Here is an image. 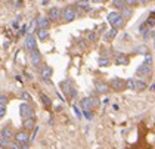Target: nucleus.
Instances as JSON below:
<instances>
[{
    "label": "nucleus",
    "mask_w": 155,
    "mask_h": 149,
    "mask_svg": "<svg viewBox=\"0 0 155 149\" xmlns=\"http://www.w3.org/2000/svg\"><path fill=\"white\" fill-rule=\"evenodd\" d=\"M107 19L112 28H120V27H123V25H124V21H126L120 12H111V13H108Z\"/></svg>",
    "instance_id": "obj_1"
},
{
    "label": "nucleus",
    "mask_w": 155,
    "mask_h": 149,
    "mask_svg": "<svg viewBox=\"0 0 155 149\" xmlns=\"http://www.w3.org/2000/svg\"><path fill=\"white\" fill-rule=\"evenodd\" d=\"M19 115L22 117V120H28V118H34V109L30 103H21L19 105Z\"/></svg>",
    "instance_id": "obj_2"
},
{
    "label": "nucleus",
    "mask_w": 155,
    "mask_h": 149,
    "mask_svg": "<svg viewBox=\"0 0 155 149\" xmlns=\"http://www.w3.org/2000/svg\"><path fill=\"white\" fill-rule=\"evenodd\" d=\"M109 86H111V89H112L114 92H123L124 89H127V83H126V80L118 78V77H114V78H111Z\"/></svg>",
    "instance_id": "obj_3"
},
{
    "label": "nucleus",
    "mask_w": 155,
    "mask_h": 149,
    "mask_svg": "<svg viewBox=\"0 0 155 149\" xmlns=\"http://www.w3.org/2000/svg\"><path fill=\"white\" fill-rule=\"evenodd\" d=\"M75 16H77L75 8H72V6L64 8V11H62V19H64L65 22H72V21L75 19Z\"/></svg>",
    "instance_id": "obj_4"
},
{
    "label": "nucleus",
    "mask_w": 155,
    "mask_h": 149,
    "mask_svg": "<svg viewBox=\"0 0 155 149\" xmlns=\"http://www.w3.org/2000/svg\"><path fill=\"white\" fill-rule=\"evenodd\" d=\"M30 140V131H25V130H21L15 134V142H18L19 145H27Z\"/></svg>",
    "instance_id": "obj_5"
},
{
    "label": "nucleus",
    "mask_w": 155,
    "mask_h": 149,
    "mask_svg": "<svg viewBox=\"0 0 155 149\" xmlns=\"http://www.w3.org/2000/svg\"><path fill=\"white\" fill-rule=\"evenodd\" d=\"M48 18L52 21V22H55V21H59L61 18H62V11H61L58 6H53V8H50L49 9V15Z\"/></svg>",
    "instance_id": "obj_6"
},
{
    "label": "nucleus",
    "mask_w": 155,
    "mask_h": 149,
    "mask_svg": "<svg viewBox=\"0 0 155 149\" xmlns=\"http://www.w3.org/2000/svg\"><path fill=\"white\" fill-rule=\"evenodd\" d=\"M30 62H31L33 67H40L41 65V53L38 52V49L30 52Z\"/></svg>",
    "instance_id": "obj_7"
},
{
    "label": "nucleus",
    "mask_w": 155,
    "mask_h": 149,
    "mask_svg": "<svg viewBox=\"0 0 155 149\" xmlns=\"http://www.w3.org/2000/svg\"><path fill=\"white\" fill-rule=\"evenodd\" d=\"M36 22H37L38 30H48L49 27H50V24H52V21L49 19L48 16H37Z\"/></svg>",
    "instance_id": "obj_8"
},
{
    "label": "nucleus",
    "mask_w": 155,
    "mask_h": 149,
    "mask_svg": "<svg viewBox=\"0 0 155 149\" xmlns=\"http://www.w3.org/2000/svg\"><path fill=\"white\" fill-rule=\"evenodd\" d=\"M25 47L28 52H33V50H37V46H36V38L33 34H27L25 37Z\"/></svg>",
    "instance_id": "obj_9"
},
{
    "label": "nucleus",
    "mask_w": 155,
    "mask_h": 149,
    "mask_svg": "<svg viewBox=\"0 0 155 149\" xmlns=\"http://www.w3.org/2000/svg\"><path fill=\"white\" fill-rule=\"evenodd\" d=\"M95 90L97 93H102V94H105V93H108L109 90H111V86L109 84H107V83H104V81H95Z\"/></svg>",
    "instance_id": "obj_10"
},
{
    "label": "nucleus",
    "mask_w": 155,
    "mask_h": 149,
    "mask_svg": "<svg viewBox=\"0 0 155 149\" xmlns=\"http://www.w3.org/2000/svg\"><path fill=\"white\" fill-rule=\"evenodd\" d=\"M52 74H53V69L52 67H49V65H43L41 67V71H40V75H41V78L45 81H48L50 77H52Z\"/></svg>",
    "instance_id": "obj_11"
},
{
    "label": "nucleus",
    "mask_w": 155,
    "mask_h": 149,
    "mask_svg": "<svg viewBox=\"0 0 155 149\" xmlns=\"http://www.w3.org/2000/svg\"><path fill=\"white\" fill-rule=\"evenodd\" d=\"M136 74H137V75H142V77H145V75H149V74H151V67H149V65H145V64H142L139 68L136 69Z\"/></svg>",
    "instance_id": "obj_12"
},
{
    "label": "nucleus",
    "mask_w": 155,
    "mask_h": 149,
    "mask_svg": "<svg viewBox=\"0 0 155 149\" xmlns=\"http://www.w3.org/2000/svg\"><path fill=\"white\" fill-rule=\"evenodd\" d=\"M61 87H62V92L65 93V94H71L72 90H74V87H72L71 81H68V80L62 81V83H61Z\"/></svg>",
    "instance_id": "obj_13"
},
{
    "label": "nucleus",
    "mask_w": 155,
    "mask_h": 149,
    "mask_svg": "<svg viewBox=\"0 0 155 149\" xmlns=\"http://www.w3.org/2000/svg\"><path fill=\"white\" fill-rule=\"evenodd\" d=\"M36 126V120L34 118H28V120H24L22 121V127H24L25 131H31Z\"/></svg>",
    "instance_id": "obj_14"
},
{
    "label": "nucleus",
    "mask_w": 155,
    "mask_h": 149,
    "mask_svg": "<svg viewBox=\"0 0 155 149\" xmlns=\"http://www.w3.org/2000/svg\"><path fill=\"white\" fill-rule=\"evenodd\" d=\"M0 137H5L8 139V140H11V139H15V134H13L12 128L11 127H3L2 128V136Z\"/></svg>",
    "instance_id": "obj_15"
},
{
    "label": "nucleus",
    "mask_w": 155,
    "mask_h": 149,
    "mask_svg": "<svg viewBox=\"0 0 155 149\" xmlns=\"http://www.w3.org/2000/svg\"><path fill=\"white\" fill-rule=\"evenodd\" d=\"M129 62H130V59L126 56V55H118L117 59H115V64L117 65H129Z\"/></svg>",
    "instance_id": "obj_16"
},
{
    "label": "nucleus",
    "mask_w": 155,
    "mask_h": 149,
    "mask_svg": "<svg viewBox=\"0 0 155 149\" xmlns=\"http://www.w3.org/2000/svg\"><path fill=\"white\" fill-rule=\"evenodd\" d=\"M92 106H93V102H92L90 98H84L83 101H81V108H83L84 111H89Z\"/></svg>",
    "instance_id": "obj_17"
},
{
    "label": "nucleus",
    "mask_w": 155,
    "mask_h": 149,
    "mask_svg": "<svg viewBox=\"0 0 155 149\" xmlns=\"http://www.w3.org/2000/svg\"><path fill=\"white\" fill-rule=\"evenodd\" d=\"M146 83L142 80H136V84H134V90L136 92H143V90H146Z\"/></svg>",
    "instance_id": "obj_18"
},
{
    "label": "nucleus",
    "mask_w": 155,
    "mask_h": 149,
    "mask_svg": "<svg viewBox=\"0 0 155 149\" xmlns=\"http://www.w3.org/2000/svg\"><path fill=\"white\" fill-rule=\"evenodd\" d=\"M40 99H41V102H43V105H45L46 108H50V106H52V101H50V98H48L45 93H40Z\"/></svg>",
    "instance_id": "obj_19"
},
{
    "label": "nucleus",
    "mask_w": 155,
    "mask_h": 149,
    "mask_svg": "<svg viewBox=\"0 0 155 149\" xmlns=\"http://www.w3.org/2000/svg\"><path fill=\"white\" fill-rule=\"evenodd\" d=\"M37 37H38L40 40H46L49 37L48 30H37Z\"/></svg>",
    "instance_id": "obj_20"
},
{
    "label": "nucleus",
    "mask_w": 155,
    "mask_h": 149,
    "mask_svg": "<svg viewBox=\"0 0 155 149\" xmlns=\"http://www.w3.org/2000/svg\"><path fill=\"white\" fill-rule=\"evenodd\" d=\"M75 5H77L78 8L84 9V11H89V9H90V3H89V2H84V0H80V2H77Z\"/></svg>",
    "instance_id": "obj_21"
},
{
    "label": "nucleus",
    "mask_w": 155,
    "mask_h": 149,
    "mask_svg": "<svg viewBox=\"0 0 155 149\" xmlns=\"http://www.w3.org/2000/svg\"><path fill=\"white\" fill-rule=\"evenodd\" d=\"M117 31H118L117 28H111V30L108 31V34L105 35V40H111V38H114V37L117 35Z\"/></svg>",
    "instance_id": "obj_22"
},
{
    "label": "nucleus",
    "mask_w": 155,
    "mask_h": 149,
    "mask_svg": "<svg viewBox=\"0 0 155 149\" xmlns=\"http://www.w3.org/2000/svg\"><path fill=\"white\" fill-rule=\"evenodd\" d=\"M146 25H149V27H154L155 25V12H152V13L149 15V18H148V21H146Z\"/></svg>",
    "instance_id": "obj_23"
},
{
    "label": "nucleus",
    "mask_w": 155,
    "mask_h": 149,
    "mask_svg": "<svg viewBox=\"0 0 155 149\" xmlns=\"http://www.w3.org/2000/svg\"><path fill=\"white\" fill-rule=\"evenodd\" d=\"M112 6L120 8V9H124V8H126V2H121V0H114V2H112Z\"/></svg>",
    "instance_id": "obj_24"
},
{
    "label": "nucleus",
    "mask_w": 155,
    "mask_h": 149,
    "mask_svg": "<svg viewBox=\"0 0 155 149\" xmlns=\"http://www.w3.org/2000/svg\"><path fill=\"white\" fill-rule=\"evenodd\" d=\"M121 15H123V18H124V19H129V18L131 16V9H129V8H124Z\"/></svg>",
    "instance_id": "obj_25"
},
{
    "label": "nucleus",
    "mask_w": 155,
    "mask_h": 149,
    "mask_svg": "<svg viewBox=\"0 0 155 149\" xmlns=\"http://www.w3.org/2000/svg\"><path fill=\"white\" fill-rule=\"evenodd\" d=\"M126 83H127V89L134 90V84H136V80H134V78H129V80H126Z\"/></svg>",
    "instance_id": "obj_26"
},
{
    "label": "nucleus",
    "mask_w": 155,
    "mask_h": 149,
    "mask_svg": "<svg viewBox=\"0 0 155 149\" xmlns=\"http://www.w3.org/2000/svg\"><path fill=\"white\" fill-rule=\"evenodd\" d=\"M22 99H24L25 102H31V101H33L31 94H30L28 92H22Z\"/></svg>",
    "instance_id": "obj_27"
},
{
    "label": "nucleus",
    "mask_w": 155,
    "mask_h": 149,
    "mask_svg": "<svg viewBox=\"0 0 155 149\" xmlns=\"http://www.w3.org/2000/svg\"><path fill=\"white\" fill-rule=\"evenodd\" d=\"M0 145H2V148H5V146H8V148H9V145H11V143H9V140H8V139L0 137Z\"/></svg>",
    "instance_id": "obj_28"
},
{
    "label": "nucleus",
    "mask_w": 155,
    "mask_h": 149,
    "mask_svg": "<svg viewBox=\"0 0 155 149\" xmlns=\"http://www.w3.org/2000/svg\"><path fill=\"white\" fill-rule=\"evenodd\" d=\"M9 149H22V145H19L18 142H12L9 145Z\"/></svg>",
    "instance_id": "obj_29"
},
{
    "label": "nucleus",
    "mask_w": 155,
    "mask_h": 149,
    "mask_svg": "<svg viewBox=\"0 0 155 149\" xmlns=\"http://www.w3.org/2000/svg\"><path fill=\"white\" fill-rule=\"evenodd\" d=\"M99 65H101V67H108V65H109V61L105 59V58H101V59H99Z\"/></svg>",
    "instance_id": "obj_30"
},
{
    "label": "nucleus",
    "mask_w": 155,
    "mask_h": 149,
    "mask_svg": "<svg viewBox=\"0 0 155 149\" xmlns=\"http://www.w3.org/2000/svg\"><path fill=\"white\" fill-rule=\"evenodd\" d=\"M136 53H143L145 56H148V53H146V47H145V46L137 47V49H136Z\"/></svg>",
    "instance_id": "obj_31"
},
{
    "label": "nucleus",
    "mask_w": 155,
    "mask_h": 149,
    "mask_svg": "<svg viewBox=\"0 0 155 149\" xmlns=\"http://www.w3.org/2000/svg\"><path fill=\"white\" fill-rule=\"evenodd\" d=\"M143 64H145V65H149V67H151V65H152V56H151V55L145 56V62H143Z\"/></svg>",
    "instance_id": "obj_32"
},
{
    "label": "nucleus",
    "mask_w": 155,
    "mask_h": 149,
    "mask_svg": "<svg viewBox=\"0 0 155 149\" xmlns=\"http://www.w3.org/2000/svg\"><path fill=\"white\" fill-rule=\"evenodd\" d=\"M6 103H8V98H6L5 94H2V96H0V105L6 106Z\"/></svg>",
    "instance_id": "obj_33"
},
{
    "label": "nucleus",
    "mask_w": 155,
    "mask_h": 149,
    "mask_svg": "<svg viewBox=\"0 0 155 149\" xmlns=\"http://www.w3.org/2000/svg\"><path fill=\"white\" fill-rule=\"evenodd\" d=\"M72 108H74V112H75V117H77V118H81V117H83V114L80 112V109H78V108H77L75 105H74Z\"/></svg>",
    "instance_id": "obj_34"
},
{
    "label": "nucleus",
    "mask_w": 155,
    "mask_h": 149,
    "mask_svg": "<svg viewBox=\"0 0 155 149\" xmlns=\"http://www.w3.org/2000/svg\"><path fill=\"white\" fill-rule=\"evenodd\" d=\"M5 115H6V106L0 105V118H3Z\"/></svg>",
    "instance_id": "obj_35"
},
{
    "label": "nucleus",
    "mask_w": 155,
    "mask_h": 149,
    "mask_svg": "<svg viewBox=\"0 0 155 149\" xmlns=\"http://www.w3.org/2000/svg\"><path fill=\"white\" fill-rule=\"evenodd\" d=\"M146 27H148V25H146V22H145V24H142V25L139 27V31H140L142 34H145V33L148 31V30H146Z\"/></svg>",
    "instance_id": "obj_36"
},
{
    "label": "nucleus",
    "mask_w": 155,
    "mask_h": 149,
    "mask_svg": "<svg viewBox=\"0 0 155 149\" xmlns=\"http://www.w3.org/2000/svg\"><path fill=\"white\" fill-rule=\"evenodd\" d=\"M83 114H84V117H86L87 120H92V118H93V115H92L90 111H83Z\"/></svg>",
    "instance_id": "obj_37"
},
{
    "label": "nucleus",
    "mask_w": 155,
    "mask_h": 149,
    "mask_svg": "<svg viewBox=\"0 0 155 149\" xmlns=\"http://www.w3.org/2000/svg\"><path fill=\"white\" fill-rule=\"evenodd\" d=\"M12 5L13 6H22V2H21V0H18V2L15 0V2H12Z\"/></svg>",
    "instance_id": "obj_38"
},
{
    "label": "nucleus",
    "mask_w": 155,
    "mask_h": 149,
    "mask_svg": "<svg viewBox=\"0 0 155 149\" xmlns=\"http://www.w3.org/2000/svg\"><path fill=\"white\" fill-rule=\"evenodd\" d=\"M126 5H130V6H134V5H137V2H134V0H129V2H126Z\"/></svg>",
    "instance_id": "obj_39"
},
{
    "label": "nucleus",
    "mask_w": 155,
    "mask_h": 149,
    "mask_svg": "<svg viewBox=\"0 0 155 149\" xmlns=\"http://www.w3.org/2000/svg\"><path fill=\"white\" fill-rule=\"evenodd\" d=\"M27 33V25H24L22 28H21V31H19V34H25Z\"/></svg>",
    "instance_id": "obj_40"
},
{
    "label": "nucleus",
    "mask_w": 155,
    "mask_h": 149,
    "mask_svg": "<svg viewBox=\"0 0 155 149\" xmlns=\"http://www.w3.org/2000/svg\"><path fill=\"white\" fill-rule=\"evenodd\" d=\"M95 38H96V35L93 34V33H92V34L89 35V40H90V41H95Z\"/></svg>",
    "instance_id": "obj_41"
},
{
    "label": "nucleus",
    "mask_w": 155,
    "mask_h": 149,
    "mask_svg": "<svg viewBox=\"0 0 155 149\" xmlns=\"http://www.w3.org/2000/svg\"><path fill=\"white\" fill-rule=\"evenodd\" d=\"M75 96H77V90L74 89V90H72V93H71V98H75Z\"/></svg>",
    "instance_id": "obj_42"
},
{
    "label": "nucleus",
    "mask_w": 155,
    "mask_h": 149,
    "mask_svg": "<svg viewBox=\"0 0 155 149\" xmlns=\"http://www.w3.org/2000/svg\"><path fill=\"white\" fill-rule=\"evenodd\" d=\"M22 149H30L28 148V143H27V145H22Z\"/></svg>",
    "instance_id": "obj_43"
},
{
    "label": "nucleus",
    "mask_w": 155,
    "mask_h": 149,
    "mask_svg": "<svg viewBox=\"0 0 155 149\" xmlns=\"http://www.w3.org/2000/svg\"><path fill=\"white\" fill-rule=\"evenodd\" d=\"M151 90H155V84H152V86H151Z\"/></svg>",
    "instance_id": "obj_44"
},
{
    "label": "nucleus",
    "mask_w": 155,
    "mask_h": 149,
    "mask_svg": "<svg viewBox=\"0 0 155 149\" xmlns=\"http://www.w3.org/2000/svg\"><path fill=\"white\" fill-rule=\"evenodd\" d=\"M154 49H155V40H154Z\"/></svg>",
    "instance_id": "obj_45"
}]
</instances>
